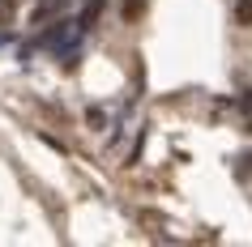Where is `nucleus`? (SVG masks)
<instances>
[{"label": "nucleus", "instance_id": "obj_1", "mask_svg": "<svg viewBox=\"0 0 252 247\" xmlns=\"http://www.w3.org/2000/svg\"><path fill=\"white\" fill-rule=\"evenodd\" d=\"M68 9V0H39L34 9H30V26H47L52 17H60Z\"/></svg>", "mask_w": 252, "mask_h": 247}, {"label": "nucleus", "instance_id": "obj_2", "mask_svg": "<svg viewBox=\"0 0 252 247\" xmlns=\"http://www.w3.org/2000/svg\"><path fill=\"white\" fill-rule=\"evenodd\" d=\"M133 221L141 226V230H150L154 239H162V234H167V218H162L158 209H137V213H133Z\"/></svg>", "mask_w": 252, "mask_h": 247}, {"label": "nucleus", "instance_id": "obj_3", "mask_svg": "<svg viewBox=\"0 0 252 247\" xmlns=\"http://www.w3.org/2000/svg\"><path fill=\"white\" fill-rule=\"evenodd\" d=\"M103 9H107V0H86V9H81V22H77V26H81V30H90L94 22L103 17Z\"/></svg>", "mask_w": 252, "mask_h": 247}, {"label": "nucleus", "instance_id": "obj_4", "mask_svg": "<svg viewBox=\"0 0 252 247\" xmlns=\"http://www.w3.org/2000/svg\"><path fill=\"white\" fill-rule=\"evenodd\" d=\"M141 13H146V0H124V4H120V17H124V22H137Z\"/></svg>", "mask_w": 252, "mask_h": 247}, {"label": "nucleus", "instance_id": "obj_5", "mask_svg": "<svg viewBox=\"0 0 252 247\" xmlns=\"http://www.w3.org/2000/svg\"><path fill=\"white\" fill-rule=\"evenodd\" d=\"M17 0H0V26H13V17H17Z\"/></svg>", "mask_w": 252, "mask_h": 247}, {"label": "nucleus", "instance_id": "obj_6", "mask_svg": "<svg viewBox=\"0 0 252 247\" xmlns=\"http://www.w3.org/2000/svg\"><path fill=\"white\" fill-rule=\"evenodd\" d=\"M235 22L239 26H252V0H235Z\"/></svg>", "mask_w": 252, "mask_h": 247}, {"label": "nucleus", "instance_id": "obj_7", "mask_svg": "<svg viewBox=\"0 0 252 247\" xmlns=\"http://www.w3.org/2000/svg\"><path fill=\"white\" fill-rule=\"evenodd\" d=\"M86 124H90V128L98 132V128H107V115L98 111V107H90V111H86Z\"/></svg>", "mask_w": 252, "mask_h": 247}, {"label": "nucleus", "instance_id": "obj_8", "mask_svg": "<svg viewBox=\"0 0 252 247\" xmlns=\"http://www.w3.org/2000/svg\"><path fill=\"white\" fill-rule=\"evenodd\" d=\"M239 175H248V179H252V149L239 158Z\"/></svg>", "mask_w": 252, "mask_h": 247}]
</instances>
